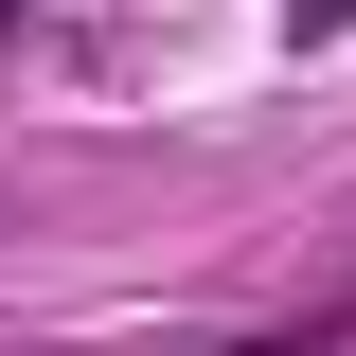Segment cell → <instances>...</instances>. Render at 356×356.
<instances>
[{
    "mask_svg": "<svg viewBox=\"0 0 356 356\" xmlns=\"http://www.w3.org/2000/svg\"><path fill=\"white\" fill-rule=\"evenodd\" d=\"M285 18H303V36H339V18H356V0H285Z\"/></svg>",
    "mask_w": 356,
    "mask_h": 356,
    "instance_id": "cell-1",
    "label": "cell"
},
{
    "mask_svg": "<svg viewBox=\"0 0 356 356\" xmlns=\"http://www.w3.org/2000/svg\"><path fill=\"white\" fill-rule=\"evenodd\" d=\"M0 36H18V0H0Z\"/></svg>",
    "mask_w": 356,
    "mask_h": 356,
    "instance_id": "cell-2",
    "label": "cell"
}]
</instances>
